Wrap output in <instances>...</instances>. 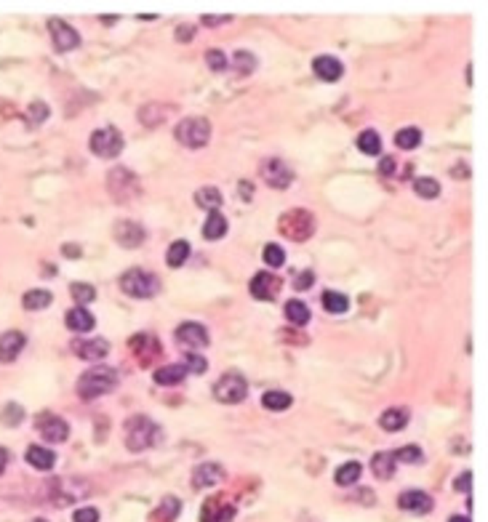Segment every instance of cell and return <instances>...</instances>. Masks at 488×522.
<instances>
[{"label":"cell","instance_id":"obj_25","mask_svg":"<svg viewBox=\"0 0 488 522\" xmlns=\"http://www.w3.org/2000/svg\"><path fill=\"white\" fill-rule=\"evenodd\" d=\"M406 424H408V411L406 408H387L379 416V426L384 432H401Z\"/></svg>","mask_w":488,"mask_h":522},{"label":"cell","instance_id":"obj_28","mask_svg":"<svg viewBox=\"0 0 488 522\" xmlns=\"http://www.w3.org/2000/svg\"><path fill=\"white\" fill-rule=\"evenodd\" d=\"M227 235V219L219 213V210H211L206 224H203V237L206 240H219Z\"/></svg>","mask_w":488,"mask_h":522},{"label":"cell","instance_id":"obj_45","mask_svg":"<svg viewBox=\"0 0 488 522\" xmlns=\"http://www.w3.org/2000/svg\"><path fill=\"white\" fill-rule=\"evenodd\" d=\"M184 368H187V373H203V370L209 368V360H206L203 354H195V352H190V354L184 357Z\"/></svg>","mask_w":488,"mask_h":522},{"label":"cell","instance_id":"obj_57","mask_svg":"<svg viewBox=\"0 0 488 522\" xmlns=\"http://www.w3.org/2000/svg\"><path fill=\"white\" fill-rule=\"evenodd\" d=\"M33 522H46V520H43V517H37V520H33Z\"/></svg>","mask_w":488,"mask_h":522},{"label":"cell","instance_id":"obj_24","mask_svg":"<svg viewBox=\"0 0 488 522\" xmlns=\"http://www.w3.org/2000/svg\"><path fill=\"white\" fill-rule=\"evenodd\" d=\"M184 376H187V368L182 366V363H176V366H163L152 373L155 384H160V386H176V384L184 381Z\"/></svg>","mask_w":488,"mask_h":522},{"label":"cell","instance_id":"obj_22","mask_svg":"<svg viewBox=\"0 0 488 522\" xmlns=\"http://www.w3.org/2000/svg\"><path fill=\"white\" fill-rule=\"evenodd\" d=\"M24 458H27V464H30V467H35V469H40V471L53 469V464H56V456H53V451H49V448H40V445H30L27 453H24Z\"/></svg>","mask_w":488,"mask_h":522},{"label":"cell","instance_id":"obj_11","mask_svg":"<svg viewBox=\"0 0 488 522\" xmlns=\"http://www.w3.org/2000/svg\"><path fill=\"white\" fill-rule=\"evenodd\" d=\"M49 30H51L53 48L59 53H67L80 46V35L72 30L64 19H49Z\"/></svg>","mask_w":488,"mask_h":522},{"label":"cell","instance_id":"obj_2","mask_svg":"<svg viewBox=\"0 0 488 522\" xmlns=\"http://www.w3.org/2000/svg\"><path fill=\"white\" fill-rule=\"evenodd\" d=\"M118 386V370L107 366H96L88 368L86 373H80L78 379V395L83 400H94V397H102L107 392H112Z\"/></svg>","mask_w":488,"mask_h":522},{"label":"cell","instance_id":"obj_12","mask_svg":"<svg viewBox=\"0 0 488 522\" xmlns=\"http://www.w3.org/2000/svg\"><path fill=\"white\" fill-rule=\"evenodd\" d=\"M37 432L43 435L46 442H64L70 437V426H67L64 418L53 416V413H40L37 416Z\"/></svg>","mask_w":488,"mask_h":522},{"label":"cell","instance_id":"obj_16","mask_svg":"<svg viewBox=\"0 0 488 522\" xmlns=\"http://www.w3.org/2000/svg\"><path fill=\"white\" fill-rule=\"evenodd\" d=\"M232 517H235V506L227 504L219 496L206 498V504L200 509V522H229Z\"/></svg>","mask_w":488,"mask_h":522},{"label":"cell","instance_id":"obj_48","mask_svg":"<svg viewBox=\"0 0 488 522\" xmlns=\"http://www.w3.org/2000/svg\"><path fill=\"white\" fill-rule=\"evenodd\" d=\"M453 487H456L459 493H467V496H470V487H472V474H470V471H462V474L456 477Z\"/></svg>","mask_w":488,"mask_h":522},{"label":"cell","instance_id":"obj_26","mask_svg":"<svg viewBox=\"0 0 488 522\" xmlns=\"http://www.w3.org/2000/svg\"><path fill=\"white\" fill-rule=\"evenodd\" d=\"M51 301H53L51 291H46V288H33V291H27V294L21 296V307H24L27 312H40V309H46Z\"/></svg>","mask_w":488,"mask_h":522},{"label":"cell","instance_id":"obj_35","mask_svg":"<svg viewBox=\"0 0 488 522\" xmlns=\"http://www.w3.org/2000/svg\"><path fill=\"white\" fill-rule=\"evenodd\" d=\"M395 144L401 147V150H417L419 144H421V131L419 128H401L398 134H395Z\"/></svg>","mask_w":488,"mask_h":522},{"label":"cell","instance_id":"obj_15","mask_svg":"<svg viewBox=\"0 0 488 522\" xmlns=\"http://www.w3.org/2000/svg\"><path fill=\"white\" fill-rule=\"evenodd\" d=\"M115 240H118V245H123V248H139L144 240H147V232H144V226L139 224V222H118L115 224Z\"/></svg>","mask_w":488,"mask_h":522},{"label":"cell","instance_id":"obj_49","mask_svg":"<svg viewBox=\"0 0 488 522\" xmlns=\"http://www.w3.org/2000/svg\"><path fill=\"white\" fill-rule=\"evenodd\" d=\"M395 168H398L395 157H382V160H379V174L382 176H392L395 174Z\"/></svg>","mask_w":488,"mask_h":522},{"label":"cell","instance_id":"obj_5","mask_svg":"<svg viewBox=\"0 0 488 522\" xmlns=\"http://www.w3.org/2000/svg\"><path fill=\"white\" fill-rule=\"evenodd\" d=\"M174 136L179 144H184V147H190V150L206 147L211 139V123L206 120V118H198V115L184 118V120L176 125Z\"/></svg>","mask_w":488,"mask_h":522},{"label":"cell","instance_id":"obj_53","mask_svg":"<svg viewBox=\"0 0 488 522\" xmlns=\"http://www.w3.org/2000/svg\"><path fill=\"white\" fill-rule=\"evenodd\" d=\"M64 256H70V259H72V256H80V248H78V245H72V243H67V245H64Z\"/></svg>","mask_w":488,"mask_h":522},{"label":"cell","instance_id":"obj_31","mask_svg":"<svg viewBox=\"0 0 488 522\" xmlns=\"http://www.w3.org/2000/svg\"><path fill=\"white\" fill-rule=\"evenodd\" d=\"M286 320L294 323V325H304L310 320V307L304 301H299V298H291L286 304Z\"/></svg>","mask_w":488,"mask_h":522},{"label":"cell","instance_id":"obj_14","mask_svg":"<svg viewBox=\"0 0 488 522\" xmlns=\"http://www.w3.org/2000/svg\"><path fill=\"white\" fill-rule=\"evenodd\" d=\"M72 352H75V357H80V360H88V363H99V360H105L107 354H110V344H107L105 339H78V341H72Z\"/></svg>","mask_w":488,"mask_h":522},{"label":"cell","instance_id":"obj_38","mask_svg":"<svg viewBox=\"0 0 488 522\" xmlns=\"http://www.w3.org/2000/svg\"><path fill=\"white\" fill-rule=\"evenodd\" d=\"M179 512H182V501H179V498H174V496H166V498L160 501L157 517H160L163 522H174Z\"/></svg>","mask_w":488,"mask_h":522},{"label":"cell","instance_id":"obj_44","mask_svg":"<svg viewBox=\"0 0 488 522\" xmlns=\"http://www.w3.org/2000/svg\"><path fill=\"white\" fill-rule=\"evenodd\" d=\"M206 62H209V67L214 72H225L227 67H229V62H227L225 51H219V48H211V51L206 53Z\"/></svg>","mask_w":488,"mask_h":522},{"label":"cell","instance_id":"obj_30","mask_svg":"<svg viewBox=\"0 0 488 522\" xmlns=\"http://www.w3.org/2000/svg\"><path fill=\"white\" fill-rule=\"evenodd\" d=\"M358 150L363 152V155H379L382 152V139H379V134L374 131V128H368V131H363L360 136H358Z\"/></svg>","mask_w":488,"mask_h":522},{"label":"cell","instance_id":"obj_19","mask_svg":"<svg viewBox=\"0 0 488 522\" xmlns=\"http://www.w3.org/2000/svg\"><path fill=\"white\" fill-rule=\"evenodd\" d=\"M398 506L403 512H411V514H427L433 509V498L424 490H403Z\"/></svg>","mask_w":488,"mask_h":522},{"label":"cell","instance_id":"obj_8","mask_svg":"<svg viewBox=\"0 0 488 522\" xmlns=\"http://www.w3.org/2000/svg\"><path fill=\"white\" fill-rule=\"evenodd\" d=\"M248 395V384L241 373H225L219 381L214 384V397L225 405H238Z\"/></svg>","mask_w":488,"mask_h":522},{"label":"cell","instance_id":"obj_51","mask_svg":"<svg viewBox=\"0 0 488 522\" xmlns=\"http://www.w3.org/2000/svg\"><path fill=\"white\" fill-rule=\"evenodd\" d=\"M176 40H179V43H182V40H184V43L192 40V27H190V24H184V27H179V30H176Z\"/></svg>","mask_w":488,"mask_h":522},{"label":"cell","instance_id":"obj_29","mask_svg":"<svg viewBox=\"0 0 488 522\" xmlns=\"http://www.w3.org/2000/svg\"><path fill=\"white\" fill-rule=\"evenodd\" d=\"M360 471H363V467H360L358 461H347V464H342V467L336 469L333 480H336V485H342V487L355 485V483L360 480Z\"/></svg>","mask_w":488,"mask_h":522},{"label":"cell","instance_id":"obj_40","mask_svg":"<svg viewBox=\"0 0 488 522\" xmlns=\"http://www.w3.org/2000/svg\"><path fill=\"white\" fill-rule=\"evenodd\" d=\"M232 67L241 72V75H251V72L256 70V59H254V53L251 51H235Z\"/></svg>","mask_w":488,"mask_h":522},{"label":"cell","instance_id":"obj_1","mask_svg":"<svg viewBox=\"0 0 488 522\" xmlns=\"http://www.w3.org/2000/svg\"><path fill=\"white\" fill-rule=\"evenodd\" d=\"M123 437H125V448L131 453H141L147 448H152L160 442V426L150 416H131L123 426Z\"/></svg>","mask_w":488,"mask_h":522},{"label":"cell","instance_id":"obj_42","mask_svg":"<svg viewBox=\"0 0 488 522\" xmlns=\"http://www.w3.org/2000/svg\"><path fill=\"white\" fill-rule=\"evenodd\" d=\"M262 259L267 267H283V261H286V251L280 248V245L275 243H267L262 251Z\"/></svg>","mask_w":488,"mask_h":522},{"label":"cell","instance_id":"obj_34","mask_svg":"<svg viewBox=\"0 0 488 522\" xmlns=\"http://www.w3.org/2000/svg\"><path fill=\"white\" fill-rule=\"evenodd\" d=\"M187 259H190V243H187V240H176V243H171L168 253H166V264L176 269V267H182Z\"/></svg>","mask_w":488,"mask_h":522},{"label":"cell","instance_id":"obj_3","mask_svg":"<svg viewBox=\"0 0 488 522\" xmlns=\"http://www.w3.org/2000/svg\"><path fill=\"white\" fill-rule=\"evenodd\" d=\"M315 229H317L315 216L304 208L286 210L278 219V232L283 237H288L291 243H307L315 235Z\"/></svg>","mask_w":488,"mask_h":522},{"label":"cell","instance_id":"obj_39","mask_svg":"<svg viewBox=\"0 0 488 522\" xmlns=\"http://www.w3.org/2000/svg\"><path fill=\"white\" fill-rule=\"evenodd\" d=\"M0 421H3L6 426H19V424L24 421V411H21V405H17V402L3 405V411H0Z\"/></svg>","mask_w":488,"mask_h":522},{"label":"cell","instance_id":"obj_52","mask_svg":"<svg viewBox=\"0 0 488 522\" xmlns=\"http://www.w3.org/2000/svg\"><path fill=\"white\" fill-rule=\"evenodd\" d=\"M232 17H203V24L206 27H216V24H227Z\"/></svg>","mask_w":488,"mask_h":522},{"label":"cell","instance_id":"obj_54","mask_svg":"<svg viewBox=\"0 0 488 522\" xmlns=\"http://www.w3.org/2000/svg\"><path fill=\"white\" fill-rule=\"evenodd\" d=\"M6 467H8V451H6V448H0V474L6 471Z\"/></svg>","mask_w":488,"mask_h":522},{"label":"cell","instance_id":"obj_47","mask_svg":"<svg viewBox=\"0 0 488 522\" xmlns=\"http://www.w3.org/2000/svg\"><path fill=\"white\" fill-rule=\"evenodd\" d=\"M313 282H315V272L313 269H304V272H299L297 280H294V288H297V291H310Z\"/></svg>","mask_w":488,"mask_h":522},{"label":"cell","instance_id":"obj_56","mask_svg":"<svg viewBox=\"0 0 488 522\" xmlns=\"http://www.w3.org/2000/svg\"><path fill=\"white\" fill-rule=\"evenodd\" d=\"M448 522H470V517H459V514H453Z\"/></svg>","mask_w":488,"mask_h":522},{"label":"cell","instance_id":"obj_10","mask_svg":"<svg viewBox=\"0 0 488 522\" xmlns=\"http://www.w3.org/2000/svg\"><path fill=\"white\" fill-rule=\"evenodd\" d=\"M128 347H131V352H134V357H137V363H139L141 368H150L157 357L163 354V347H160V341H157L152 333H137V336H131V339H128Z\"/></svg>","mask_w":488,"mask_h":522},{"label":"cell","instance_id":"obj_46","mask_svg":"<svg viewBox=\"0 0 488 522\" xmlns=\"http://www.w3.org/2000/svg\"><path fill=\"white\" fill-rule=\"evenodd\" d=\"M72 522H99V509L83 506V509H78V512L72 514Z\"/></svg>","mask_w":488,"mask_h":522},{"label":"cell","instance_id":"obj_37","mask_svg":"<svg viewBox=\"0 0 488 522\" xmlns=\"http://www.w3.org/2000/svg\"><path fill=\"white\" fill-rule=\"evenodd\" d=\"M323 307L331 314H342L349 309V301L347 296H342V294H336V291H326V294H323Z\"/></svg>","mask_w":488,"mask_h":522},{"label":"cell","instance_id":"obj_6","mask_svg":"<svg viewBox=\"0 0 488 522\" xmlns=\"http://www.w3.org/2000/svg\"><path fill=\"white\" fill-rule=\"evenodd\" d=\"M123 144H125V141H123V134L118 128H112V125H105V128L94 131V134H91V141H88L91 152L96 157H107V160L121 155Z\"/></svg>","mask_w":488,"mask_h":522},{"label":"cell","instance_id":"obj_20","mask_svg":"<svg viewBox=\"0 0 488 522\" xmlns=\"http://www.w3.org/2000/svg\"><path fill=\"white\" fill-rule=\"evenodd\" d=\"M27 344V336L21 331H8L0 336V363H14L19 352Z\"/></svg>","mask_w":488,"mask_h":522},{"label":"cell","instance_id":"obj_9","mask_svg":"<svg viewBox=\"0 0 488 522\" xmlns=\"http://www.w3.org/2000/svg\"><path fill=\"white\" fill-rule=\"evenodd\" d=\"M259 176L267 181V187H272V190H286L294 181V171L280 157H267L262 165H259Z\"/></svg>","mask_w":488,"mask_h":522},{"label":"cell","instance_id":"obj_7","mask_svg":"<svg viewBox=\"0 0 488 522\" xmlns=\"http://www.w3.org/2000/svg\"><path fill=\"white\" fill-rule=\"evenodd\" d=\"M107 190H110V195H112L115 200L125 203V200L137 197L141 192V187H139V179L131 174L128 168H112V171L107 174Z\"/></svg>","mask_w":488,"mask_h":522},{"label":"cell","instance_id":"obj_18","mask_svg":"<svg viewBox=\"0 0 488 522\" xmlns=\"http://www.w3.org/2000/svg\"><path fill=\"white\" fill-rule=\"evenodd\" d=\"M222 480H225V467L216 464V461H206V464L195 467V471H192V485L195 487L219 485Z\"/></svg>","mask_w":488,"mask_h":522},{"label":"cell","instance_id":"obj_32","mask_svg":"<svg viewBox=\"0 0 488 522\" xmlns=\"http://www.w3.org/2000/svg\"><path fill=\"white\" fill-rule=\"evenodd\" d=\"M195 203L206 210H216L222 206V192L216 187H203V190L195 192Z\"/></svg>","mask_w":488,"mask_h":522},{"label":"cell","instance_id":"obj_27","mask_svg":"<svg viewBox=\"0 0 488 522\" xmlns=\"http://www.w3.org/2000/svg\"><path fill=\"white\" fill-rule=\"evenodd\" d=\"M395 467H398V461H395L392 453H376L371 458V471H374L376 480H390L395 474Z\"/></svg>","mask_w":488,"mask_h":522},{"label":"cell","instance_id":"obj_33","mask_svg":"<svg viewBox=\"0 0 488 522\" xmlns=\"http://www.w3.org/2000/svg\"><path fill=\"white\" fill-rule=\"evenodd\" d=\"M291 402H294V397L288 392H280V389H272L262 397V405L267 411H286V408H291Z\"/></svg>","mask_w":488,"mask_h":522},{"label":"cell","instance_id":"obj_41","mask_svg":"<svg viewBox=\"0 0 488 522\" xmlns=\"http://www.w3.org/2000/svg\"><path fill=\"white\" fill-rule=\"evenodd\" d=\"M70 296L78 301V304H88L96 298V288H91L88 282H72L70 285Z\"/></svg>","mask_w":488,"mask_h":522},{"label":"cell","instance_id":"obj_4","mask_svg":"<svg viewBox=\"0 0 488 522\" xmlns=\"http://www.w3.org/2000/svg\"><path fill=\"white\" fill-rule=\"evenodd\" d=\"M121 291L131 298H152L160 291V280L144 269H128L121 275Z\"/></svg>","mask_w":488,"mask_h":522},{"label":"cell","instance_id":"obj_23","mask_svg":"<svg viewBox=\"0 0 488 522\" xmlns=\"http://www.w3.org/2000/svg\"><path fill=\"white\" fill-rule=\"evenodd\" d=\"M64 323H67V328L72 333H88L94 328V314L83 309V307H75V309L64 314Z\"/></svg>","mask_w":488,"mask_h":522},{"label":"cell","instance_id":"obj_36","mask_svg":"<svg viewBox=\"0 0 488 522\" xmlns=\"http://www.w3.org/2000/svg\"><path fill=\"white\" fill-rule=\"evenodd\" d=\"M414 192H417L419 197H424V200H433V197L440 195V184H437L435 179H430V176H419L417 181H414Z\"/></svg>","mask_w":488,"mask_h":522},{"label":"cell","instance_id":"obj_43","mask_svg":"<svg viewBox=\"0 0 488 522\" xmlns=\"http://www.w3.org/2000/svg\"><path fill=\"white\" fill-rule=\"evenodd\" d=\"M392 456H395V461H403V464H419V461H421V448H417V445H403V448H398Z\"/></svg>","mask_w":488,"mask_h":522},{"label":"cell","instance_id":"obj_50","mask_svg":"<svg viewBox=\"0 0 488 522\" xmlns=\"http://www.w3.org/2000/svg\"><path fill=\"white\" fill-rule=\"evenodd\" d=\"M33 112H35V115H37V118H35V123H43V120H46V118H49V109H46V105H40V102H37V105H33V107H30V115H33Z\"/></svg>","mask_w":488,"mask_h":522},{"label":"cell","instance_id":"obj_17","mask_svg":"<svg viewBox=\"0 0 488 522\" xmlns=\"http://www.w3.org/2000/svg\"><path fill=\"white\" fill-rule=\"evenodd\" d=\"M176 341L179 344H184V347H209V331H206V325H200V323H182L179 328H176Z\"/></svg>","mask_w":488,"mask_h":522},{"label":"cell","instance_id":"obj_55","mask_svg":"<svg viewBox=\"0 0 488 522\" xmlns=\"http://www.w3.org/2000/svg\"><path fill=\"white\" fill-rule=\"evenodd\" d=\"M241 195H245V197H251V184H241Z\"/></svg>","mask_w":488,"mask_h":522},{"label":"cell","instance_id":"obj_13","mask_svg":"<svg viewBox=\"0 0 488 522\" xmlns=\"http://www.w3.org/2000/svg\"><path fill=\"white\" fill-rule=\"evenodd\" d=\"M248 291H251V296L259 298V301H272V298H278L280 294V280L272 275V272H256L254 278H251V282H248Z\"/></svg>","mask_w":488,"mask_h":522},{"label":"cell","instance_id":"obj_21","mask_svg":"<svg viewBox=\"0 0 488 522\" xmlns=\"http://www.w3.org/2000/svg\"><path fill=\"white\" fill-rule=\"evenodd\" d=\"M313 72L326 83H336L345 75V67H342V62L336 56H317L313 62Z\"/></svg>","mask_w":488,"mask_h":522}]
</instances>
